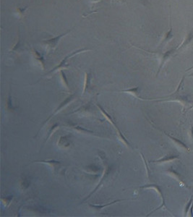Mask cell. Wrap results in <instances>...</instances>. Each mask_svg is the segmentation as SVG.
<instances>
[{
  "label": "cell",
  "instance_id": "6da1fadb",
  "mask_svg": "<svg viewBox=\"0 0 193 217\" xmlns=\"http://www.w3.org/2000/svg\"><path fill=\"white\" fill-rule=\"evenodd\" d=\"M99 156H100V157H101V159H102V161H103V164H104V167H105V169H104V170H103V176H102V177H101V180H100V182H99V183H98V185H97V186H96V188H95V189H94V190H93V191H92V192H90V193L88 195V197H86V198H85V199H84V201H86V200H88V198H90V197H91V196H92V195H93V194H94V193H95V192H96V191H97V190H98V189H99V188H100V187H101V185H103V182H104V181L106 180V178L109 177V174H110V173H111V169H112V168H111V166H109V165L108 164V163H107V161H106V157H105V156H104V154H103V153H99Z\"/></svg>",
  "mask_w": 193,
  "mask_h": 217
},
{
  "label": "cell",
  "instance_id": "7a4b0ae2",
  "mask_svg": "<svg viewBox=\"0 0 193 217\" xmlns=\"http://www.w3.org/2000/svg\"><path fill=\"white\" fill-rule=\"evenodd\" d=\"M96 106H97V107H98V109H100V111H101V112L102 113V114H103V115L106 118V120H108V121H109V122H110V123L111 124V125H113V127H114V129L116 130V133H117V135H118L119 138L120 139H121V140L122 141V143H123L125 144L126 146H127L128 147H130V144H129V143L128 142L127 139L124 136V135H123V134H122V131L120 130L119 127L118 126H117V125H116V124L115 123V122H114V119H113L112 117H111V116L110 115V114H108V113H107L106 112L105 109H103V107H102L99 104H96Z\"/></svg>",
  "mask_w": 193,
  "mask_h": 217
},
{
  "label": "cell",
  "instance_id": "3957f363",
  "mask_svg": "<svg viewBox=\"0 0 193 217\" xmlns=\"http://www.w3.org/2000/svg\"><path fill=\"white\" fill-rule=\"evenodd\" d=\"M70 31H71V30L67 31L65 33H62V34L59 35V36L54 37V38H50L49 39L43 40L41 44L44 47H45L46 51H54L56 49H57V46L58 45L59 41L61 40V38H63L64 36H65L66 35H67Z\"/></svg>",
  "mask_w": 193,
  "mask_h": 217
},
{
  "label": "cell",
  "instance_id": "277c9868",
  "mask_svg": "<svg viewBox=\"0 0 193 217\" xmlns=\"http://www.w3.org/2000/svg\"><path fill=\"white\" fill-rule=\"evenodd\" d=\"M76 99V95H75V94H71V95H70L69 96H68V97H67V98H66V99H64V101H63L62 102V103H61V104H59V107H57V109H56L54 111V112L52 113V114H51V115H50V116L49 117H48V118H47V120H45V122H44V123H43V124H42V125H41V128H40V130H38V132H37L36 135H35V136H34V138H36V137H37V135H38V133H39V132L41 131V129L43 128V127H44V125H46V123H47V122H49V120H51V118H52L54 116V115H56V114H57V113H58V112H60V111H61V110H62V109H64V107H67V106L68 104H70V103H71V102H72V101H73V100H74V99Z\"/></svg>",
  "mask_w": 193,
  "mask_h": 217
},
{
  "label": "cell",
  "instance_id": "5b68a950",
  "mask_svg": "<svg viewBox=\"0 0 193 217\" xmlns=\"http://www.w3.org/2000/svg\"><path fill=\"white\" fill-rule=\"evenodd\" d=\"M90 51V49H83L77 50V51L71 53L70 54L67 55V56L64 57V58L62 59V61H61L60 63H59L58 65L56 66L54 68H53V69L51 70V71H49V72H48L47 75L49 73H51V72H54L56 71H57V70H63V69H66V68H67L68 67H69V65L67 64V60L68 59L70 58V57L75 56V55H77V54H80V53H83V52H85V51Z\"/></svg>",
  "mask_w": 193,
  "mask_h": 217
},
{
  "label": "cell",
  "instance_id": "8992f818",
  "mask_svg": "<svg viewBox=\"0 0 193 217\" xmlns=\"http://www.w3.org/2000/svg\"><path fill=\"white\" fill-rule=\"evenodd\" d=\"M65 127H69V128L72 130H74L77 132V133H85V134H90L93 135H95V136H98V135L94 134L93 131L89 130L88 129H85L84 127H81V126H80L78 125H76V124L72 123V122H68V123L65 125Z\"/></svg>",
  "mask_w": 193,
  "mask_h": 217
},
{
  "label": "cell",
  "instance_id": "52a82bcc",
  "mask_svg": "<svg viewBox=\"0 0 193 217\" xmlns=\"http://www.w3.org/2000/svg\"><path fill=\"white\" fill-rule=\"evenodd\" d=\"M31 53H32L33 57H34L35 59L38 62V64H40L41 67L42 68L43 70L46 69V61L45 58L43 55L41 54L39 51H37L36 49H31Z\"/></svg>",
  "mask_w": 193,
  "mask_h": 217
},
{
  "label": "cell",
  "instance_id": "ba28073f",
  "mask_svg": "<svg viewBox=\"0 0 193 217\" xmlns=\"http://www.w3.org/2000/svg\"><path fill=\"white\" fill-rule=\"evenodd\" d=\"M71 144V140H70V135H62L59 138L57 145L59 147L62 148H67L69 147Z\"/></svg>",
  "mask_w": 193,
  "mask_h": 217
},
{
  "label": "cell",
  "instance_id": "9c48e42d",
  "mask_svg": "<svg viewBox=\"0 0 193 217\" xmlns=\"http://www.w3.org/2000/svg\"><path fill=\"white\" fill-rule=\"evenodd\" d=\"M32 163H43V164H47L49 165L50 167L53 168L54 169H55L57 166L61 165V161L57 160H35L32 161L31 164H32Z\"/></svg>",
  "mask_w": 193,
  "mask_h": 217
},
{
  "label": "cell",
  "instance_id": "30bf717a",
  "mask_svg": "<svg viewBox=\"0 0 193 217\" xmlns=\"http://www.w3.org/2000/svg\"><path fill=\"white\" fill-rule=\"evenodd\" d=\"M177 49H171V50H169V51H166V52L164 53V54H163V57H162V61H161V65H160V67H159V71H158V72H157V75H159V73L160 72L161 68H162L163 66H164V63L166 62L167 60H168V59L169 58V57L172 56V55L176 51H177Z\"/></svg>",
  "mask_w": 193,
  "mask_h": 217
},
{
  "label": "cell",
  "instance_id": "8fae6325",
  "mask_svg": "<svg viewBox=\"0 0 193 217\" xmlns=\"http://www.w3.org/2000/svg\"><path fill=\"white\" fill-rule=\"evenodd\" d=\"M130 199H119V200H116V201H114L112 202H110V203H108L106 204H103V205H94V204H89L90 207L93 208V209H96V210H101V209H105L107 206H109V205H114V204L119 203V202H122V201H129Z\"/></svg>",
  "mask_w": 193,
  "mask_h": 217
},
{
  "label": "cell",
  "instance_id": "7c38bea8",
  "mask_svg": "<svg viewBox=\"0 0 193 217\" xmlns=\"http://www.w3.org/2000/svg\"><path fill=\"white\" fill-rule=\"evenodd\" d=\"M59 124H58V123H54L52 126H51V127H50L49 130V131H48L47 137H46L45 142L44 143V145H43V146L41 147V148L44 147V146H45L46 143L48 142V140H49L50 139V138H51V137L52 136V135L54 134V133L55 132L59 129Z\"/></svg>",
  "mask_w": 193,
  "mask_h": 217
},
{
  "label": "cell",
  "instance_id": "4fadbf2b",
  "mask_svg": "<svg viewBox=\"0 0 193 217\" xmlns=\"http://www.w3.org/2000/svg\"><path fill=\"white\" fill-rule=\"evenodd\" d=\"M192 39H193V32L192 31H191V32L187 33L186 37H185V38L184 39L183 42L182 43L181 45H180L179 47H177V49H182V48L186 46L187 45H188V44L191 42V41H192Z\"/></svg>",
  "mask_w": 193,
  "mask_h": 217
},
{
  "label": "cell",
  "instance_id": "5bb4252c",
  "mask_svg": "<svg viewBox=\"0 0 193 217\" xmlns=\"http://www.w3.org/2000/svg\"><path fill=\"white\" fill-rule=\"evenodd\" d=\"M90 79H91V75L90 73H88V72H85V79H84V84H83V95L85 94V93L88 90L89 85H90Z\"/></svg>",
  "mask_w": 193,
  "mask_h": 217
},
{
  "label": "cell",
  "instance_id": "9a60e30c",
  "mask_svg": "<svg viewBox=\"0 0 193 217\" xmlns=\"http://www.w3.org/2000/svg\"><path fill=\"white\" fill-rule=\"evenodd\" d=\"M169 20H170V29L168 32H166L164 34V38H163L162 41H161V44H164L166 42H168V41H170L172 38H173V34H172V22H171V18L169 16Z\"/></svg>",
  "mask_w": 193,
  "mask_h": 217
},
{
  "label": "cell",
  "instance_id": "2e32d148",
  "mask_svg": "<svg viewBox=\"0 0 193 217\" xmlns=\"http://www.w3.org/2000/svg\"><path fill=\"white\" fill-rule=\"evenodd\" d=\"M59 75H60V79H61V81H62L63 86H64V87H65V88L67 89L68 90H70V85H69V83H68V81H67V78L65 73H64L63 70H59Z\"/></svg>",
  "mask_w": 193,
  "mask_h": 217
},
{
  "label": "cell",
  "instance_id": "e0dca14e",
  "mask_svg": "<svg viewBox=\"0 0 193 217\" xmlns=\"http://www.w3.org/2000/svg\"><path fill=\"white\" fill-rule=\"evenodd\" d=\"M28 7H17V8L15 9V14L16 16L18 17L19 18H23V17L24 16V14L25 13V12H26V10H28Z\"/></svg>",
  "mask_w": 193,
  "mask_h": 217
},
{
  "label": "cell",
  "instance_id": "ac0fdd59",
  "mask_svg": "<svg viewBox=\"0 0 193 217\" xmlns=\"http://www.w3.org/2000/svg\"><path fill=\"white\" fill-rule=\"evenodd\" d=\"M138 90H139V87H134V88H131L129 89H125V90H120L119 92L128 93V94H132V95H134L138 97Z\"/></svg>",
  "mask_w": 193,
  "mask_h": 217
},
{
  "label": "cell",
  "instance_id": "d6986e66",
  "mask_svg": "<svg viewBox=\"0 0 193 217\" xmlns=\"http://www.w3.org/2000/svg\"><path fill=\"white\" fill-rule=\"evenodd\" d=\"M177 158H178L177 156H164V158H161V159H159V160L154 161L153 162H157V163L166 162V161L174 160V159H177Z\"/></svg>",
  "mask_w": 193,
  "mask_h": 217
},
{
  "label": "cell",
  "instance_id": "ffe728a7",
  "mask_svg": "<svg viewBox=\"0 0 193 217\" xmlns=\"http://www.w3.org/2000/svg\"><path fill=\"white\" fill-rule=\"evenodd\" d=\"M6 107H7V110L10 111V112H14L15 109V107H14V106L12 105V98H11L10 94H9L8 99H7V101Z\"/></svg>",
  "mask_w": 193,
  "mask_h": 217
},
{
  "label": "cell",
  "instance_id": "44dd1931",
  "mask_svg": "<svg viewBox=\"0 0 193 217\" xmlns=\"http://www.w3.org/2000/svg\"><path fill=\"white\" fill-rule=\"evenodd\" d=\"M166 135H167V136H168V137H169V138H170L171 139H172V140H173V141H174V143H177V145H179V146H182V147H183V148H186V149H188V148H187V146H186V145H185V143H182V141H181V140H178V139H177V138H174V137H172V136H171V135H168V134H167V133H166Z\"/></svg>",
  "mask_w": 193,
  "mask_h": 217
},
{
  "label": "cell",
  "instance_id": "7402d4cb",
  "mask_svg": "<svg viewBox=\"0 0 193 217\" xmlns=\"http://www.w3.org/2000/svg\"><path fill=\"white\" fill-rule=\"evenodd\" d=\"M30 186V181L27 178H23L20 182V187L23 190H25V189L28 188Z\"/></svg>",
  "mask_w": 193,
  "mask_h": 217
},
{
  "label": "cell",
  "instance_id": "603a6c76",
  "mask_svg": "<svg viewBox=\"0 0 193 217\" xmlns=\"http://www.w3.org/2000/svg\"><path fill=\"white\" fill-rule=\"evenodd\" d=\"M12 198H13V196H7V197H6V198H2V201L3 203L5 204V205H6V207H7V206H8V205L10 204L11 201H12Z\"/></svg>",
  "mask_w": 193,
  "mask_h": 217
},
{
  "label": "cell",
  "instance_id": "cb8c5ba5",
  "mask_svg": "<svg viewBox=\"0 0 193 217\" xmlns=\"http://www.w3.org/2000/svg\"><path fill=\"white\" fill-rule=\"evenodd\" d=\"M20 34H18V40L17 41L16 43L12 47V49H11V51H16L17 50H18V48L20 47Z\"/></svg>",
  "mask_w": 193,
  "mask_h": 217
},
{
  "label": "cell",
  "instance_id": "d4e9b609",
  "mask_svg": "<svg viewBox=\"0 0 193 217\" xmlns=\"http://www.w3.org/2000/svg\"><path fill=\"white\" fill-rule=\"evenodd\" d=\"M101 1V0H91L92 2H94V3H96V2H98Z\"/></svg>",
  "mask_w": 193,
  "mask_h": 217
},
{
  "label": "cell",
  "instance_id": "484cf974",
  "mask_svg": "<svg viewBox=\"0 0 193 217\" xmlns=\"http://www.w3.org/2000/svg\"><path fill=\"white\" fill-rule=\"evenodd\" d=\"M114 1H116V2H120V1H122V0H114Z\"/></svg>",
  "mask_w": 193,
  "mask_h": 217
}]
</instances>
